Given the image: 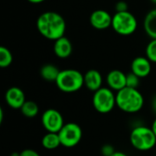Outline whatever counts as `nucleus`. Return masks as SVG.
Listing matches in <instances>:
<instances>
[{
	"mask_svg": "<svg viewBox=\"0 0 156 156\" xmlns=\"http://www.w3.org/2000/svg\"><path fill=\"white\" fill-rule=\"evenodd\" d=\"M37 29L44 38L49 40H56L65 36L66 21L60 14L54 11H47L38 16Z\"/></svg>",
	"mask_w": 156,
	"mask_h": 156,
	"instance_id": "obj_1",
	"label": "nucleus"
},
{
	"mask_svg": "<svg viewBox=\"0 0 156 156\" xmlns=\"http://www.w3.org/2000/svg\"><path fill=\"white\" fill-rule=\"evenodd\" d=\"M144 104V97L137 88L125 86L116 93V106L125 113H137Z\"/></svg>",
	"mask_w": 156,
	"mask_h": 156,
	"instance_id": "obj_2",
	"label": "nucleus"
},
{
	"mask_svg": "<svg viewBox=\"0 0 156 156\" xmlns=\"http://www.w3.org/2000/svg\"><path fill=\"white\" fill-rule=\"evenodd\" d=\"M58 88L64 93H75L84 86V74L76 69L61 70L56 80Z\"/></svg>",
	"mask_w": 156,
	"mask_h": 156,
	"instance_id": "obj_3",
	"label": "nucleus"
},
{
	"mask_svg": "<svg viewBox=\"0 0 156 156\" xmlns=\"http://www.w3.org/2000/svg\"><path fill=\"white\" fill-rule=\"evenodd\" d=\"M130 142L136 150L145 152L155 146L156 136L152 128L138 126L132 131Z\"/></svg>",
	"mask_w": 156,
	"mask_h": 156,
	"instance_id": "obj_4",
	"label": "nucleus"
},
{
	"mask_svg": "<svg viewBox=\"0 0 156 156\" xmlns=\"http://www.w3.org/2000/svg\"><path fill=\"white\" fill-rule=\"evenodd\" d=\"M138 27L135 16L129 10L115 12L112 16V28L119 35L130 36L133 34Z\"/></svg>",
	"mask_w": 156,
	"mask_h": 156,
	"instance_id": "obj_5",
	"label": "nucleus"
},
{
	"mask_svg": "<svg viewBox=\"0 0 156 156\" xmlns=\"http://www.w3.org/2000/svg\"><path fill=\"white\" fill-rule=\"evenodd\" d=\"M92 105L96 111L101 114L110 113L116 106V95L110 87H101L94 92Z\"/></svg>",
	"mask_w": 156,
	"mask_h": 156,
	"instance_id": "obj_6",
	"label": "nucleus"
},
{
	"mask_svg": "<svg viewBox=\"0 0 156 156\" xmlns=\"http://www.w3.org/2000/svg\"><path fill=\"white\" fill-rule=\"evenodd\" d=\"M61 146L72 148L78 145L82 138V130L80 126L75 122L65 123L58 131Z\"/></svg>",
	"mask_w": 156,
	"mask_h": 156,
	"instance_id": "obj_7",
	"label": "nucleus"
},
{
	"mask_svg": "<svg viewBox=\"0 0 156 156\" xmlns=\"http://www.w3.org/2000/svg\"><path fill=\"white\" fill-rule=\"evenodd\" d=\"M41 123L48 132H58L64 126V120L61 113L54 108H48L41 116Z\"/></svg>",
	"mask_w": 156,
	"mask_h": 156,
	"instance_id": "obj_8",
	"label": "nucleus"
},
{
	"mask_svg": "<svg viewBox=\"0 0 156 156\" xmlns=\"http://www.w3.org/2000/svg\"><path fill=\"white\" fill-rule=\"evenodd\" d=\"M112 16L108 11L103 9L94 10L90 16V25L99 30H103L112 27Z\"/></svg>",
	"mask_w": 156,
	"mask_h": 156,
	"instance_id": "obj_9",
	"label": "nucleus"
},
{
	"mask_svg": "<svg viewBox=\"0 0 156 156\" xmlns=\"http://www.w3.org/2000/svg\"><path fill=\"white\" fill-rule=\"evenodd\" d=\"M5 99L6 104L14 109H20L23 104L26 102L24 91L17 86H12L8 88L5 92Z\"/></svg>",
	"mask_w": 156,
	"mask_h": 156,
	"instance_id": "obj_10",
	"label": "nucleus"
},
{
	"mask_svg": "<svg viewBox=\"0 0 156 156\" xmlns=\"http://www.w3.org/2000/svg\"><path fill=\"white\" fill-rule=\"evenodd\" d=\"M152 71V62L144 56L134 58L131 63V72L138 75L140 78L147 77Z\"/></svg>",
	"mask_w": 156,
	"mask_h": 156,
	"instance_id": "obj_11",
	"label": "nucleus"
},
{
	"mask_svg": "<svg viewBox=\"0 0 156 156\" xmlns=\"http://www.w3.org/2000/svg\"><path fill=\"white\" fill-rule=\"evenodd\" d=\"M106 83L108 87L118 92L126 86V74L120 70H112L108 73L106 76Z\"/></svg>",
	"mask_w": 156,
	"mask_h": 156,
	"instance_id": "obj_12",
	"label": "nucleus"
},
{
	"mask_svg": "<svg viewBox=\"0 0 156 156\" xmlns=\"http://www.w3.org/2000/svg\"><path fill=\"white\" fill-rule=\"evenodd\" d=\"M53 50L57 57L60 59H66L71 55L73 51V46L71 41L66 36H63L54 40Z\"/></svg>",
	"mask_w": 156,
	"mask_h": 156,
	"instance_id": "obj_13",
	"label": "nucleus"
},
{
	"mask_svg": "<svg viewBox=\"0 0 156 156\" xmlns=\"http://www.w3.org/2000/svg\"><path fill=\"white\" fill-rule=\"evenodd\" d=\"M102 75L98 70L90 69L84 74V86L93 93L102 87Z\"/></svg>",
	"mask_w": 156,
	"mask_h": 156,
	"instance_id": "obj_14",
	"label": "nucleus"
},
{
	"mask_svg": "<svg viewBox=\"0 0 156 156\" xmlns=\"http://www.w3.org/2000/svg\"><path fill=\"white\" fill-rule=\"evenodd\" d=\"M144 29L151 39H156V8L146 14L144 19Z\"/></svg>",
	"mask_w": 156,
	"mask_h": 156,
	"instance_id": "obj_15",
	"label": "nucleus"
},
{
	"mask_svg": "<svg viewBox=\"0 0 156 156\" xmlns=\"http://www.w3.org/2000/svg\"><path fill=\"white\" fill-rule=\"evenodd\" d=\"M60 70L52 63L44 64L40 68V76L48 82H56Z\"/></svg>",
	"mask_w": 156,
	"mask_h": 156,
	"instance_id": "obj_16",
	"label": "nucleus"
},
{
	"mask_svg": "<svg viewBox=\"0 0 156 156\" xmlns=\"http://www.w3.org/2000/svg\"><path fill=\"white\" fill-rule=\"evenodd\" d=\"M41 144L47 150H54V149H57L58 147L61 146L58 133L48 131L43 136V138L41 140Z\"/></svg>",
	"mask_w": 156,
	"mask_h": 156,
	"instance_id": "obj_17",
	"label": "nucleus"
},
{
	"mask_svg": "<svg viewBox=\"0 0 156 156\" xmlns=\"http://www.w3.org/2000/svg\"><path fill=\"white\" fill-rule=\"evenodd\" d=\"M20 111L26 118L32 119V118H35L38 114L39 108L36 102L32 100H26V102L21 107Z\"/></svg>",
	"mask_w": 156,
	"mask_h": 156,
	"instance_id": "obj_18",
	"label": "nucleus"
},
{
	"mask_svg": "<svg viewBox=\"0 0 156 156\" xmlns=\"http://www.w3.org/2000/svg\"><path fill=\"white\" fill-rule=\"evenodd\" d=\"M13 62L12 52L5 46L0 47V67L7 68Z\"/></svg>",
	"mask_w": 156,
	"mask_h": 156,
	"instance_id": "obj_19",
	"label": "nucleus"
},
{
	"mask_svg": "<svg viewBox=\"0 0 156 156\" xmlns=\"http://www.w3.org/2000/svg\"><path fill=\"white\" fill-rule=\"evenodd\" d=\"M145 53L152 63H156V39H151V41L146 46Z\"/></svg>",
	"mask_w": 156,
	"mask_h": 156,
	"instance_id": "obj_20",
	"label": "nucleus"
},
{
	"mask_svg": "<svg viewBox=\"0 0 156 156\" xmlns=\"http://www.w3.org/2000/svg\"><path fill=\"white\" fill-rule=\"evenodd\" d=\"M140 79L141 78L133 72L126 74V86L138 88V86H140Z\"/></svg>",
	"mask_w": 156,
	"mask_h": 156,
	"instance_id": "obj_21",
	"label": "nucleus"
},
{
	"mask_svg": "<svg viewBox=\"0 0 156 156\" xmlns=\"http://www.w3.org/2000/svg\"><path fill=\"white\" fill-rule=\"evenodd\" d=\"M116 151L111 144H105L101 148V154L103 156H112Z\"/></svg>",
	"mask_w": 156,
	"mask_h": 156,
	"instance_id": "obj_22",
	"label": "nucleus"
},
{
	"mask_svg": "<svg viewBox=\"0 0 156 156\" xmlns=\"http://www.w3.org/2000/svg\"><path fill=\"white\" fill-rule=\"evenodd\" d=\"M115 9H116V12L126 11L128 10V4L125 1H119L115 5Z\"/></svg>",
	"mask_w": 156,
	"mask_h": 156,
	"instance_id": "obj_23",
	"label": "nucleus"
},
{
	"mask_svg": "<svg viewBox=\"0 0 156 156\" xmlns=\"http://www.w3.org/2000/svg\"><path fill=\"white\" fill-rule=\"evenodd\" d=\"M19 156H40L37 152H36L33 149H25L22 152H20Z\"/></svg>",
	"mask_w": 156,
	"mask_h": 156,
	"instance_id": "obj_24",
	"label": "nucleus"
},
{
	"mask_svg": "<svg viewBox=\"0 0 156 156\" xmlns=\"http://www.w3.org/2000/svg\"><path fill=\"white\" fill-rule=\"evenodd\" d=\"M152 108L154 111V113L156 114V96L154 97L153 100H152Z\"/></svg>",
	"mask_w": 156,
	"mask_h": 156,
	"instance_id": "obj_25",
	"label": "nucleus"
},
{
	"mask_svg": "<svg viewBox=\"0 0 156 156\" xmlns=\"http://www.w3.org/2000/svg\"><path fill=\"white\" fill-rule=\"evenodd\" d=\"M112 156H128L126 154H124L123 152H119V151H116L113 154Z\"/></svg>",
	"mask_w": 156,
	"mask_h": 156,
	"instance_id": "obj_26",
	"label": "nucleus"
},
{
	"mask_svg": "<svg viewBox=\"0 0 156 156\" xmlns=\"http://www.w3.org/2000/svg\"><path fill=\"white\" fill-rule=\"evenodd\" d=\"M27 1L31 4H41V3L45 2L46 0H27Z\"/></svg>",
	"mask_w": 156,
	"mask_h": 156,
	"instance_id": "obj_27",
	"label": "nucleus"
},
{
	"mask_svg": "<svg viewBox=\"0 0 156 156\" xmlns=\"http://www.w3.org/2000/svg\"><path fill=\"white\" fill-rule=\"evenodd\" d=\"M152 129H153V131H154V134H155L156 136V118L155 120H154V122H153V124H152V127H151Z\"/></svg>",
	"mask_w": 156,
	"mask_h": 156,
	"instance_id": "obj_28",
	"label": "nucleus"
},
{
	"mask_svg": "<svg viewBox=\"0 0 156 156\" xmlns=\"http://www.w3.org/2000/svg\"><path fill=\"white\" fill-rule=\"evenodd\" d=\"M3 120H4V111L2 108H0V124L3 122Z\"/></svg>",
	"mask_w": 156,
	"mask_h": 156,
	"instance_id": "obj_29",
	"label": "nucleus"
},
{
	"mask_svg": "<svg viewBox=\"0 0 156 156\" xmlns=\"http://www.w3.org/2000/svg\"><path fill=\"white\" fill-rule=\"evenodd\" d=\"M20 155V153H14V154H12V155L11 156H19Z\"/></svg>",
	"mask_w": 156,
	"mask_h": 156,
	"instance_id": "obj_30",
	"label": "nucleus"
},
{
	"mask_svg": "<svg viewBox=\"0 0 156 156\" xmlns=\"http://www.w3.org/2000/svg\"><path fill=\"white\" fill-rule=\"evenodd\" d=\"M151 1H152V2H153L154 4H155V5H156V0H151Z\"/></svg>",
	"mask_w": 156,
	"mask_h": 156,
	"instance_id": "obj_31",
	"label": "nucleus"
}]
</instances>
